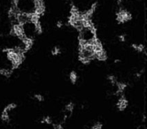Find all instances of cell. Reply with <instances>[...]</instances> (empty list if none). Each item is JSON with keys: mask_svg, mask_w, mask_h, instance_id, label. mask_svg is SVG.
I'll use <instances>...</instances> for the list:
<instances>
[{"mask_svg": "<svg viewBox=\"0 0 147 129\" xmlns=\"http://www.w3.org/2000/svg\"><path fill=\"white\" fill-rule=\"evenodd\" d=\"M3 51L6 53L7 58L12 63V70L17 69L20 64H22V62L25 58V53L17 52L14 50V48H13V49L6 48V49H4Z\"/></svg>", "mask_w": 147, "mask_h": 129, "instance_id": "6da1fadb", "label": "cell"}, {"mask_svg": "<svg viewBox=\"0 0 147 129\" xmlns=\"http://www.w3.org/2000/svg\"><path fill=\"white\" fill-rule=\"evenodd\" d=\"M10 34L12 36H17L19 37L20 40H22L25 36L24 34V26H22L20 24H14L12 28V30L10 32Z\"/></svg>", "mask_w": 147, "mask_h": 129, "instance_id": "7a4b0ae2", "label": "cell"}, {"mask_svg": "<svg viewBox=\"0 0 147 129\" xmlns=\"http://www.w3.org/2000/svg\"><path fill=\"white\" fill-rule=\"evenodd\" d=\"M129 105V100L126 98V96L121 94L119 95V99L117 101V108L120 112H123L124 110L127 109V107Z\"/></svg>", "mask_w": 147, "mask_h": 129, "instance_id": "3957f363", "label": "cell"}, {"mask_svg": "<svg viewBox=\"0 0 147 129\" xmlns=\"http://www.w3.org/2000/svg\"><path fill=\"white\" fill-rule=\"evenodd\" d=\"M16 20L18 21V24L22 25V26H24L25 24L30 22V19H29V13H20L17 18H16Z\"/></svg>", "mask_w": 147, "mask_h": 129, "instance_id": "277c9868", "label": "cell"}, {"mask_svg": "<svg viewBox=\"0 0 147 129\" xmlns=\"http://www.w3.org/2000/svg\"><path fill=\"white\" fill-rule=\"evenodd\" d=\"M22 42H23V44H24V48H23V50L24 52L26 53L28 50L31 49V47L33 46V40L29 38V37H27V36H24L22 39Z\"/></svg>", "mask_w": 147, "mask_h": 129, "instance_id": "5b68a950", "label": "cell"}, {"mask_svg": "<svg viewBox=\"0 0 147 129\" xmlns=\"http://www.w3.org/2000/svg\"><path fill=\"white\" fill-rule=\"evenodd\" d=\"M115 85L117 86V90H116V92L114 93L115 95H121V94H123V92L125 91V89H127V87H128V84L125 83V82L117 81Z\"/></svg>", "mask_w": 147, "mask_h": 129, "instance_id": "8992f818", "label": "cell"}, {"mask_svg": "<svg viewBox=\"0 0 147 129\" xmlns=\"http://www.w3.org/2000/svg\"><path fill=\"white\" fill-rule=\"evenodd\" d=\"M118 13H119L121 14V16L122 17V19H123L124 22H127V21H129V20H130V19H132L131 13H129L127 10H125V9H123V8H120V10H119V12H118Z\"/></svg>", "mask_w": 147, "mask_h": 129, "instance_id": "52a82bcc", "label": "cell"}, {"mask_svg": "<svg viewBox=\"0 0 147 129\" xmlns=\"http://www.w3.org/2000/svg\"><path fill=\"white\" fill-rule=\"evenodd\" d=\"M95 58L99 60V61H106L107 59V52L105 51L104 50L95 53Z\"/></svg>", "mask_w": 147, "mask_h": 129, "instance_id": "ba28073f", "label": "cell"}, {"mask_svg": "<svg viewBox=\"0 0 147 129\" xmlns=\"http://www.w3.org/2000/svg\"><path fill=\"white\" fill-rule=\"evenodd\" d=\"M77 79H78V75H77L76 72L71 71L70 73H69V80H70L71 83L72 84H76V81H77Z\"/></svg>", "mask_w": 147, "mask_h": 129, "instance_id": "9c48e42d", "label": "cell"}, {"mask_svg": "<svg viewBox=\"0 0 147 129\" xmlns=\"http://www.w3.org/2000/svg\"><path fill=\"white\" fill-rule=\"evenodd\" d=\"M1 120H2V121H4V122H5V123H9L10 122V116H9V112H6V111H5V110H3V112H2V113H1Z\"/></svg>", "mask_w": 147, "mask_h": 129, "instance_id": "30bf717a", "label": "cell"}, {"mask_svg": "<svg viewBox=\"0 0 147 129\" xmlns=\"http://www.w3.org/2000/svg\"><path fill=\"white\" fill-rule=\"evenodd\" d=\"M74 109H75V103H74L73 102H69V103H67L66 106H65V111H66L67 112H69L70 114L73 113Z\"/></svg>", "mask_w": 147, "mask_h": 129, "instance_id": "8fae6325", "label": "cell"}, {"mask_svg": "<svg viewBox=\"0 0 147 129\" xmlns=\"http://www.w3.org/2000/svg\"><path fill=\"white\" fill-rule=\"evenodd\" d=\"M16 108H17V104L15 103H8L4 108V110L9 112H11V111L16 109Z\"/></svg>", "mask_w": 147, "mask_h": 129, "instance_id": "7c38bea8", "label": "cell"}, {"mask_svg": "<svg viewBox=\"0 0 147 129\" xmlns=\"http://www.w3.org/2000/svg\"><path fill=\"white\" fill-rule=\"evenodd\" d=\"M131 47L138 52H143L144 50V44H133L131 45Z\"/></svg>", "mask_w": 147, "mask_h": 129, "instance_id": "4fadbf2b", "label": "cell"}, {"mask_svg": "<svg viewBox=\"0 0 147 129\" xmlns=\"http://www.w3.org/2000/svg\"><path fill=\"white\" fill-rule=\"evenodd\" d=\"M42 124H46V125H51L52 124V120H51V118L50 116H45L44 117L43 119L41 120Z\"/></svg>", "mask_w": 147, "mask_h": 129, "instance_id": "5bb4252c", "label": "cell"}, {"mask_svg": "<svg viewBox=\"0 0 147 129\" xmlns=\"http://www.w3.org/2000/svg\"><path fill=\"white\" fill-rule=\"evenodd\" d=\"M34 25H35V28H36V31L37 34L41 35L42 33H43V28H42L40 21H37V22H36Z\"/></svg>", "mask_w": 147, "mask_h": 129, "instance_id": "9a60e30c", "label": "cell"}, {"mask_svg": "<svg viewBox=\"0 0 147 129\" xmlns=\"http://www.w3.org/2000/svg\"><path fill=\"white\" fill-rule=\"evenodd\" d=\"M107 80L110 81V83L112 85H115L117 82V78L114 76V75H108L107 76Z\"/></svg>", "mask_w": 147, "mask_h": 129, "instance_id": "2e32d148", "label": "cell"}, {"mask_svg": "<svg viewBox=\"0 0 147 129\" xmlns=\"http://www.w3.org/2000/svg\"><path fill=\"white\" fill-rule=\"evenodd\" d=\"M34 98H35L36 100H37L39 103L45 101V97H44V96L42 95L41 94H35V95H34Z\"/></svg>", "mask_w": 147, "mask_h": 129, "instance_id": "e0dca14e", "label": "cell"}, {"mask_svg": "<svg viewBox=\"0 0 147 129\" xmlns=\"http://www.w3.org/2000/svg\"><path fill=\"white\" fill-rule=\"evenodd\" d=\"M51 54L53 55V56H58V55H59V54H60V49H59L58 46L54 47L53 49H52V50H51Z\"/></svg>", "mask_w": 147, "mask_h": 129, "instance_id": "ac0fdd59", "label": "cell"}, {"mask_svg": "<svg viewBox=\"0 0 147 129\" xmlns=\"http://www.w3.org/2000/svg\"><path fill=\"white\" fill-rule=\"evenodd\" d=\"M78 13H80L79 10L75 5H72V7L70 9V14H78Z\"/></svg>", "mask_w": 147, "mask_h": 129, "instance_id": "d6986e66", "label": "cell"}, {"mask_svg": "<svg viewBox=\"0 0 147 129\" xmlns=\"http://www.w3.org/2000/svg\"><path fill=\"white\" fill-rule=\"evenodd\" d=\"M103 128V125L101 122H97L95 125H94L90 129H102Z\"/></svg>", "mask_w": 147, "mask_h": 129, "instance_id": "ffe728a7", "label": "cell"}, {"mask_svg": "<svg viewBox=\"0 0 147 129\" xmlns=\"http://www.w3.org/2000/svg\"><path fill=\"white\" fill-rule=\"evenodd\" d=\"M52 126H53V129H64L63 127V125L61 123H59V124H51Z\"/></svg>", "mask_w": 147, "mask_h": 129, "instance_id": "44dd1931", "label": "cell"}, {"mask_svg": "<svg viewBox=\"0 0 147 129\" xmlns=\"http://www.w3.org/2000/svg\"><path fill=\"white\" fill-rule=\"evenodd\" d=\"M119 41H120V42H124L126 41L125 36H124V35H121V36H119Z\"/></svg>", "mask_w": 147, "mask_h": 129, "instance_id": "7402d4cb", "label": "cell"}, {"mask_svg": "<svg viewBox=\"0 0 147 129\" xmlns=\"http://www.w3.org/2000/svg\"><path fill=\"white\" fill-rule=\"evenodd\" d=\"M18 4H19V0H13L12 1V5L13 6H18Z\"/></svg>", "mask_w": 147, "mask_h": 129, "instance_id": "603a6c76", "label": "cell"}, {"mask_svg": "<svg viewBox=\"0 0 147 129\" xmlns=\"http://www.w3.org/2000/svg\"><path fill=\"white\" fill-rule=\"evenodd\" d=\"M143 73H144V69H143L141 72H139V73H136V78H140Z\"/></svg>", "mask_w": 147, "mask_h": 129, "instance_id": "cb8c5ba5", "label": "cell"}, {"mask_svg": "<svg viewBox=\"0 0 147 129\" xmlns=\"http://www.w3.org/2000/svg\"><path fill=\"white\" fill-rule=\"evenodd\" d=\"M56 26H57V28H62V26H63V23L61 22V21H58Z\"/></svg>", "mask_w": 147, "mask_h": 129, "instance_id": "d4e9b609", "label": "cell"}, {"mask_svg": "<svg viewBox=\"0 0 147 129\" xmlns=\"http://www.w3.org/2000/svg\"><path fill=\"white\" fill-rule=\"evenodd\" d=\"M120 61H121L120 59H115V60H114V63H119Z\"/></svg>", "mask_w": 147, "mask_h": 129, "instance_id": "484cf974", "label": "cell"}, {"mask_svg": "<svg viewBox=\"0 0 147 129\" xmlns=\"http://www.w3.org/2000/svg\"><path fill=\"white\" fill-rule=\"evenodd\" d=\"M117 1H118V4L120 5V4H121V3L122 1H123V0H117Z\"/></svg>", "mask_w": 147, "mask_h": 129, "instance_id": "4316f807", "label": "cell"}, {"mask_svg": "<svg viewBox=\"0 0 147 129\" xmlns=\"http://www.w3.org/2000/svg\"><path fill=\"white\" fill-rule=\"evenodd\" d=\"M145 121V116L144 115V117H143V122H144Z\"/></svg>", "mask_w": 147, "mask_h": 129, "instance_id": "83f0119b", "label": "cell"}, {"mask_svg": "<svg viewBox=\"0 0 147 129\" xmlns=\"http://www.w3.org/2000/svg\"><path fill=\"white\" fill-rule=\"evenodd\" d=\"M32 1H33V0H32Z\"/></svg>", "mask_w": 147, "mask_h": 129, "instance_id": "f1b7e54d", "label": "cell"}]
</instances>
